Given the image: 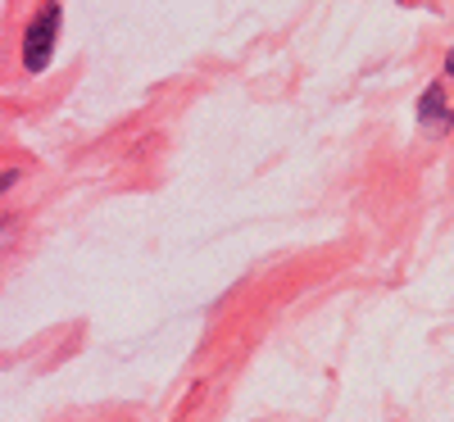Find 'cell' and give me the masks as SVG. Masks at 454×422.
<instances>
[{
  "label": "cell",
  "instance_id": "2",
  "mask_svg": "<svg viewBox=\"0 0 454 422\" xmlns=\"http://www.w3.org/2000/svg\"><path fill=\"white\" fill-rule=\"evenodd\" d=\"M413 123H419L427 137H445L454 128V105L445 96V78H436V82L423 87L419 105H413Z\"/></svg>",
  "mask_w": 454,
  "mask_h": 422
},
{
  "label": "cell",
  "instance_id": "3",
  "mask_svg": "<svg viewBox=\"0 0 454 422\" xmlns=\"http://www.w3.org/2000/svg\"><path fill=\"white\" fill-rule=\"evenodd\" d=\"M19 177H23V173H19V168H5V177H0V186H5V191H10V186H14V182H19Z\"/></svg>",
  "mask_w": 454,
  "mask_h": 422
},
{
  "label": "cell",
  "instance_id": "4",
  "mask_svg": "<svg viewBox=\"0 0 454 422\" xmlns=\"http://www.w3.org/2000/svg\"><path fill=\"white\" fill-rule=\"evenodd\" d=\"M441 73H445V78H454V46L445 51V64H441Z\"/></svg>",
  "mask_w": 454,
  "mask_h": 422
},
{
  "label": "cell",
  "instance_id": "1",
  "mask_svg": "<svg viewBox=\"0 0 454 422\" xmlns=\"http://www.w3.org/2000/svg\"><path fill=\"white\" fill-rule=\"evenodd\" d=\"M59 27H64V5H59V0H46V5L32 14V23L23 27V42H19V64H23L27 78H36V73H46V68L55 64Z\"/></svg>",
  "mask_w": 454,
  "mask_h": 422
}]
</instances>
